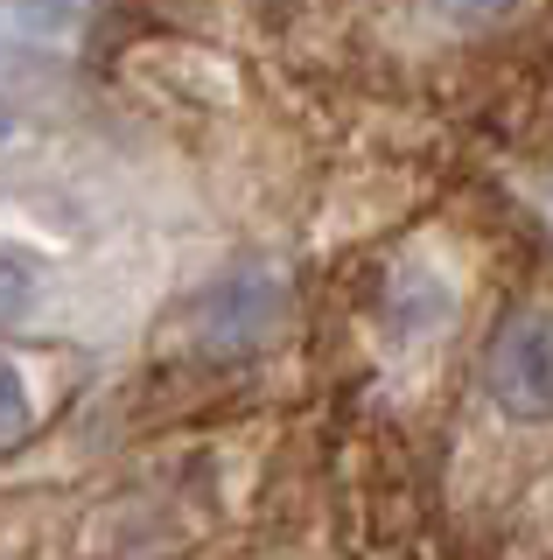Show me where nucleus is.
<instances>
[{
    "mask_svg": "<svg viewBox=\"0 0 553 560\" xmlns=\"http://www.w3.org/2000/svg\"><path fill=\"white\" fill-rule=\"evenodd\" d=\"M8 127H14V119H8V98H0V140H8Z\"/></svg>",
    "mask_w": 553,
    "mask_h": 560,
    "instance_id": "6",
    "label": "nucleus"
},
{
    "mask_svg": "<svg viewBox=\"0 0 553 560\" xmlns=\"http://www.w3.org/2000/svg\"><path fill=\"white\" fill-rule=\"evenodd\" d=\"M511 0H435V14H448V22H497Z\"/></svg>",
    "mask_w": 553,
    "mask_h": 560,
    "instance_id": "5",
    "label": "nucleus"
},
{
    "mask_svg": "<svg viewBox=\"0 0 553 560\" xmlns=\"http://www.w3.org/2000/svg\"><path fill=\"white\" fill-rule=\"evenodd\" d=\"M28 420H36V407H28V385H22V372H14L8 358H0V448L22 442Z\"/></svg>",
    "mask_w": 553,
    "mask_h": 560,
    "instance_id": "3",
    "label": "nucleus"
},
{
    "mask_svg": "<svg viewBox=\"0 0 553 560\" xmlns=\"http://www.w3.org/2000/svg\"><path fill=\"white\" fill-rule=\"evenodd\" d=\"M287 323V288L273 273H238V280H217L197 308H189V337L197 350H259L273 329Z\"/></svg>",
    "mask_w": 553,
    "mask_h": 560,
    "instance_id": "2",
    "label": "nucleus"
},
{
    "mask_svg": "<svg viewBox=\"0 0 553 560\" xmlns=\"http://www.w3.org/2000/svg\"><path fill=\"white\" fill-rule=\"evenodd\" d=\"M483 385L518 420H553V308H518L483 350Z\"/></svg>",
    "mask_w": 553,
    "mask_h": 560,
    "instance_id": "1",
    "label": "nucleus"
},
{
    "mask_svg": "<svg viewBox=\"0 0 553 560\" xmlns=\"http://www.w3.org/2000/svg\"><path fill=\"white\" fill-rule=\"evenodd\" d=\"M28 302H36V267L14 253H0V323H14Z\"/></svg>",
    "mask_w": 553,
    "mask_h": 560,
    "instance_id": "4",
    "label": "nucleus"
}]
</instances>
